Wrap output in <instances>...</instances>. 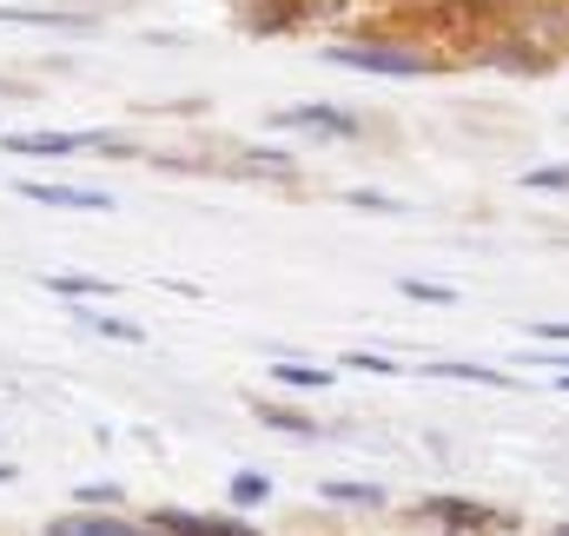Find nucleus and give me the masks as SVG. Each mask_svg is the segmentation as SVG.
I'll return each mask as SVG.
<instances>
[{
	"label": "nucleus",
	"instance_id": "nucleus-1",
	"mask_svg": "<svg viewBox=\"0 0 569 536\" xmlns=\"http://www.w3.org/2000/svg\"><path fill=\"white\" fill-rule=\"evenodd\" d=\"M418 517H425V524H443V530H457V536H490V530L510 524L503 510H490V504H463V497H425Z\"/></svg>",
	"mask_w": 569,
	"mask_h": 536
},
{
	"label": "nucleus",
	"instance_id": "nucleus-2",
	"mask_svg": "<svg viewBox=\"0 0 569 536\" xmlns=\"http://www.w3.org/2000/svg\"><path fill=\"white\" fill-rule=\"evenodd\" d=\"M331 60L338 67H358V73H398V80H418L425 73V60L405 53V47H331Z\"/></svg>",
	"mask_w": 569,
	"mask_h": 536
},
{
	"label": "nucleus",
	"instance_id": "nucleus-3",
	"mask_svg": "<svg viewBox=\"0 0 569 536\" xmlns=\"http://www.w3.org/2000/svg\"><path fill=\"white\" fill-rule=\"evenodd\" d=\"M146 524L159 536H259L252 524H239V517H192V510H152Z\"/></svg>",
	"mask_w": 569,
	"mask_h": 536
},
{
	"label": "nucleus",
	"instance_id": "nucleus-4",
	"mask_svg": "<svg viewBox=\"0 0 569 536\" xmlns=\"http://www.w3.org/2000/svg\"><path fill=\"white\" fill-rule=\"evenodd\" d=\"M47 536H159L152 524H127V517H87V510H73V517H53Z\"/></svg>",
	"mask_w": 569,
	"mask_h": 536
},
{
	"label": "nucleus",
	"instance_id": "nucleus-5",
	"mask_svg": "<svg viewBox=\"0 0 569 536\" xmlns=\"http://www.w3.org/2000/svg\"><path fill=\"white\" fill-rule=\"evenodd\" d=\"M7 146H13V152H93V146L113 152L120 139H107V133H13Z\"/></svg>",
	"mask_w": 569,
	"mask_h": 536
},
{
	"label": "nucleus",
	"instance_id": "nucleus-6",
	"mask_svg": "<svg viewBox=\"0 0 569 536\" xmlns=\"http://www.w3.org/2000/svg\"><path fill=\"white\" fill-rule=\"evenodd\" d=\"M27 199H40V206H73V212H113V199L107 192H73V186H20Z\"/></svg>",
	"mask_w": 569,
	"mask_h": 536
},
{
	"label": "nucleus",
	"instance_id": "nucleus-7",
	"mask_svg": "<svg viewBox=\"0 0 569 536\" xmlns=\"http://www.w3.org/2000/svg\"><path fill=\"white\" fill-rule=\"evenodd\" d=\"M279 127H305V133H351V113H338V107H284Z\"/></svg>",
	"mask_w": 569,
	"mask_h": 536
},
{
	"label": "nucleus",
	"instance_id": "nucleus-8",
	"mask_svg": "<svg viewBox=\"0 0 569 536\" xmlns=\"http://www.w3.org/2000/svg\"><path fill=\"white\" fill-rule=\"evenodd\" d=\"M318 497H325V504H351V510H378V504H385V490H378V484H338V477H331Z\"/></svg>",
	"mask_w": 569,
	"mask_h": 536
},
{
	"label": "nucleus",
	"instance_id": "nucleus-9",
	"mask_svg": "<svg viewBox=\"0 0 569 536\" xmlns=\"http://www.w3.org/2000/svg\"><path fill=\"white\" fill-rule=\"evenodd\" d=\"M523 186H530V192H569V159H557V166H530Z\"/></svg>",
	"mask_w": 569,
	"mask_h": 536
},
{
	"label": "nucleus",
	"instance_id": "nucleus-10",
	"mask_svg": "<svg viewBox=\"0 0 569 536\" xmlns=\"http://www.w3.org/2000/svg\"><path fill=\"white\" fill-rule=\"evenodd\" d=\"M259 424H272V430H291V437H311V430H318L311 417H298V410H279V404H259Z\"/></svg>",
	"mask_w": 569,
	"mask_h": 536
},
{
	"label": "nucleus",
	"instance_id": "nucleus-11",
	"mask_svg": "<svg viewBox=\"0 0 569 536\" xmlns=\"http://www.w3.org/2000/svg\"><path fill=\"white\" fill-rule=\"evenodd\" d=\"M430 371H437V378H470V385H497V391L510 385V378H503V371H490V365H430Z\"/></svg>",
	"mask_w": 569,
	"mask_h": 536
},
{
	"label": "nucleus",
	"instance_id": "nucleus-12",
	"mask_svg": "<svg viewBox=\"0 0 569 536\" xmlns=\"http://www.w3.org/2000/svg\"><path fill=\"white\" fill-rule=\"evenodd\" d=\"M266 490H272V484H266L259 470H239V477H232V504H239V510H252V504H266Z\"/></svg>",
	"mask_w": 569,
	"mask_h": 536
},
{
	"label": "nucleus",
	"instance_id": "nucleus-13",
	"mask_svg": "<svg viewBox=\"0 0 569 536\" xmlns=\"http://www.w3.org/2000/svg\"><path fill=\"white\" fill-rule=\"evenodd\" d=\"M47 291H60V298H107L113 285H100V278H47Z\"/></svg>",
	"mask_w": 569,
	"mask_h": 536
},
{
	"label": "nucleus",
	"instance_id": "nucleus-14",
	"mask_svg": "<svg viewBox=\"0 0 569 536\" xmlns=\"http://www.w3.org/2000/svg\"><path fill=\"white\" fill-rule=\"evenodd\" d=\"M284 385H305V391H318V385H331V371H311V365H279Z\"/></svg>",
	"mask_w": 569,
	"mask_h": 536
},
{
	"label": "nucleus",
	"instance_id": "nucleus-15",
	"mask_svg": "<svg viewBox=\"0 0 569 536\" xmlns=\"http://www.w3.org/2000/svg\"><path fill=\"white\" fill-rule=\"evenodd\" d=\"M405 291H411V298H425V305H457V291H450V285H425V278H405Z\"/></svg>",
	"mask_w": 569,
	"mask_h": 536
},
{
	"label": "nucleus",
	"instance_id": "nucleus-16",
	"mask_svg": "<svg viewBox=\"0 0 569 536\" xmlns=\"http://www.w3.org/2000/svg\"><path fill=\"white\" fill-rule=\"evenodd\" d=\"M80 504H100V510H107V504H120V490H113V484H87Z\"/></svg>",
	"mask_w": 569,
	"mask_h": 536
},
{
	"label": "nucleus",
	"instance_id": "nucleus-17",
	"mask_svg": "<svg viewBox=\"0 0 569 536\" xmlns=\"http://www.w3.org/2000/svg\"><path fill=\"white\" fill-rule=\"evenodd\" d=\"M537 338H557V345H569V325H530Z\"/></svg>",
	"mask_w": 569,
	"mask_h": 536
},
{
	"label": "nucleus",
	"instance_id": "nucleus-18",
	"mask_svg": "<svg viewBox=\"0 0 569 536\" xmlns=\"http://www.w3.org/2000/svg\"><path fill=\"white\" fill-rule=\"evenodd\" d=\"M7 477H13V464H0V484H7Z\"/></svg>",
	"mask_w": 569,
	"mask_h": 536
},
{
	"label": "nucleus",
	"instance_id": "nucleus-19",
	"mask_svg": "<svg viewBox=\"0 0 569 536\" xmlns=\"http://www.w3.org/2000/svg\"><path fill=\"white\" fill-rule=\"evenodd\" d=\"M550 536H569V524H557V530H550Z\"/></svg>",
	"mask_w": 569,
	"mask_h": 536
},
{
	"label": "nucleus",
	"instance_id": "nucleus-20",
	"mask_svg": "<svg viewBox=\"0 0 569 536\" xmlns=\"http://www.w3.org/2000/svg\"><path fill=\"white\" fill-rule=\"evenodd\" d=\"M563 391H569V371H563Z\"/></svg>",
	"mask_w": 569,
	"mask_h": 536
}]
</instances>
